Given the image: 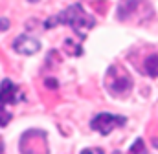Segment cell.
Here are the masks:
<instances>
[{
	"instance_id": "8fae6325",
	"label": "cell",
	"mask_w": 158,
	"mask_h": 154,
	"mask_svg": "<svg viewBox=\"0 0 158 154\" xmlns=\"http://www.w3.org/2000/svg\"><path fill=\"white\" fill-rule=\"evenodd\" d=\"M44 84H46V88H52V90L57 88V81H55V79H46Z\"/></svg>"
},
{
	"instance_id": "3957f363",
	"label": "cell",
	"mask_w": 158,
	"mask_h": 154,
	"mask_svg": "<svg viewBox=\"0 0 158 154\" xmlns=\"http://www.w3.org/2000/svg\"><path fill=\"white\" fill-rule=\"evenodd\" d=\"M125 123H127V119H125L123 116H116V114H110V112H101V114L94 116V119L90 121V127H92L94 130H98L99 134L107 136V134H110L116 127H121V125H125Z\"/></svg>"
},
{
	"instance_id": "ba28073f",
	"label": "cell",
	"mask_w": 158,
	"mask_h": 154,
	"mask_svg": "<svg viewBox=\"0 0 158 154\" xmlns=\"http://www.w3.org/2000/svg\"><path fill=\"white\" fill-rule=\"evenodd\" d=\"M64 50L68 51V55H74V57H79V55L83 53V48H81L79 44H76L72 38H66V40H64Z\"/></svg>"
},
{
	"instance_id": "2e32d148",
	"label": "cell",
	"mask_w": 158,
	"mask_h": 154,
	"mask_svg": "<svg viewBox=\"0 0 158 154\" xmlns=\"http://www.w3.org/2000/svg\"><path fill=\"white\" fill-rule=\"evenodd\" d=\"M112 154H123V152H121V151H114Z\"/></svg>"
},
{
	"instance_id": "8992f818",
	"label": "cell",
	"mask_w": 158,
	"mask_h": 154,
	"mask_svg": "<svg viewBox=\"0 0 158 154\" xmlns=\"http://www.w3.org/2000/svg\"><path fill=\"white\" fill-rule=\"evenodd\" d=\"M145 0H121L118 7V18L119 20H129L132 13H136V9L140 7V4H143Z\"/></svg>"
},
{
	"instance_id": "277c9868",
	"label": "cell",
	"mask_w": 158,
	"mask_h": 154,
	"mask_svg": "<svg viewBox=\"0 0 158 154\" xmlns=\"http://www.w3.org/2000/svg\"><path fill=\"white\" fill-rule=\"evenodd\" d=\"M22 99V94L19 90V86L11 81V79H4L0 83V105H15Z\"/></svg>"
},
{
	"instance_id": "7c38bea8",
	"label": "cell",
	"mask_w": 158,
	"mask_h": 154,
	"mask_svg": "<svg viewBox=\"0 0 158 154\" xmlns=\"http://www.w3.org/2000/svg\"><path fill=\"white\" fill-rule=\"evenodd\" d=\"M81 154H105V152H103V149H85V151H81Z\"/></svg>"
},
{
	"instance_id": "4fadbf2b",
	"label": "cell",
	"mask_w": 158,
	"mask_h": 154,
	"mask_svg": "<svg viewBox=\"0 0 158 154\" xmlns=\"http://www.w3.org/2000/svg\"><path fill=\"white\" fill-rule=\"evenodd\" d=\"M9 30V20L7 18H0V31H6Z\"/></svg>"
},
{
	"instance_id": "9a60e30c",
	"label": "cell",
	"mask_w": 158,
	"mask_h": 154,
	"mask_svg": "<svg viewBox=\"0 0 158 154\" xmlns=\"http://www.w3.org/2000/svg\"><path fill=\"white\" fill-rule=\"evenodd\" d=\"M153 145H155V147L158 149V140H155V141H153Z\"/></svg>"
},
{
	"instance_id": "7a4b0ae2",
	"label": "cell",
	"mask_w": 158,
	"mask_h": 154,
	"mask_svg": "<svg viewBox=\"0 0 158 154\" xmlns=\"http://www.w3.org/2000/svg\"><path fill=\"white\" fill-rule=\"evenodd\" d=\"M105 86H107L109 94L114 95V97L129 95L131 90H132V77L129 75V72H127L125 68H121L118 64H112V66L107 70Z\"/></svg>"
},
{
	"instance_id": "6da1fadb",
	"label": "cell",
	"mask_w": 158,
	"mask_h": 154,
	"mask_svg": "<svg viewBox=\"0 0 158 154\" xmlns=\"http://www.w3.org/2000/svg\"><path fill=\"white\" fill-rule=\"evenodd\" d=\"M55 24H66L70 26L76 33L79 35V38H85L88 35V31L96 26V18L92 15H88L79 4H72L68 6L64 11H61L57 17H53Z\"/></svg>"
},
{
	"instance_id": "9c48e42d",
	"label": "cell",
	"mask_w": 158,
	"mask_h": 154,
	"mask_svg": "<svg viewBox=\"0 0 158 154\" xmlns=\"http://www.w3.org/2000/svg\"><path fill=\"white\" fill-rule=\"evenodd\" d=\"M129 154H147L145 143H143V140H142V138H138V140H136V141L132 143V147H131Z\"/></svg>"
},
{
	"instance_id": "e0dca14e",
	"label": "cell",
	"mask_w": 158,
	"mask_h": 154,
	"mask_svg": "<svg viewBox=\"0 0 158 154\" xmlns=\"http://www.w3.org/2000/svg\"><path fill=\"white\" fill-rule=\"evenodd\" d=\"M28 2H39V0H28Z\"/></svg>"
},
{
	"instance_id": "30bf717a",
	"label": "cell",
	"mask_w": 158,
	"mask_h": 154,
	"mask_svg": "<svg viewBox=\"0 0 158 154\" xmlns=\"http://www.w3.org/2000/svg\"><path fill=\"white\" fill-rule=\"evenodd\" d=\"M9 121H11V114L6 110V107L0 105V127H6Z\"/></svg>"
},
{
	"instance_id": "5b68a950",
	"label": "cell",
	"mask_w": 158,
	"mask_h": 154,
	"mask_svg": "<svg viewBox=\"0 0 158 154\" xmlns=\"http://www.w3.org/2000/svg\"><path fill=\"white\" fill-rule=\"evenodd\" d=\"M13 50L20 55H33L40 50V42L30 35H19L13 40Z\"/></svg>"
},
{
	"instance_id": "52a82bcc",
	"label": "cell",
	"mask_w": 158,
	"mask_h": 154,
	"mask_svg": "<svg viewBox=\"0 0 158 154\" xmlns=\"http://www.w3.org/2000/svg\"><path fill=\"white\" fill-rule=\"evenodd\" d=\"M143 70L149 77H158V53H153V55H149L145 59Z\"/></svg>"
},
{
	"instance_id": "5bb4252c",
	"label": "cell",
	"mask_w": 158,
	"mask_h": 154,
	"mask_svg": "<svg viewBox=\"0 0 158 154\" xmlns=\"http://www.w3.org/2000/svg\"><path fill=\"white\" fill-rule=\"evenodd\" d=\"M0 154H4V143H2V138H0Z\"/></svg>"
}]
</instances>
